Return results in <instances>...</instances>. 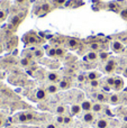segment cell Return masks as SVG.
I'll list each match as a JSON object with an SVG mask.
<instances>
[{
    "label": "cell",
    "mask_w": 127,
    "mask_h": 128,
    "mask_svg": "<svg viewBox=\"0 0 127 128\" xmlns=\"http://www.w3.org/2000/svg\"><path fill=\"white\" fill-rule=\"evenodd\" d=\"M83 120H84L86 122H88V124L92 122L94 120V114L90 112V111H87V112L83 115Z\"/></svg>",
    "instance_id": "2"
},
{
    "label": "cell",
    "mask_w": 127,
    "mask_h": 128,
    "mask_svg": "<svg viewBox=\"0 0 127 128\" xmlns=\"http://www.w3.org/2000/svg\"><path fill=\"white\" fill-rule=\"evenodd\" d=\"M1 51H2V46H1V44H0V53H1Z\"/></svg>",
    "instance_id": "42"
},
{
    "label": "cell",
    "mask_w": 127,
    "mask_h": 128,
    "mask_svg": "<svg viewBox=\"0 0 127 128\" xmlns=\"http://www.w3.org/2000/svg\"><path fill=\"white\" fill-rule=\"evenodd\" d=\"M6 18V12L4 10H0V20H4Z\"/></svg>",
    "instance_id": "29"
},
{
    "label": "cell",
    "mask_w": 127,
    "mask_h": 128,
    "mask_svg": "<svg viewBox=\"0 0 127 128\" xmlns=\"http://www.w3.org/2000/svg\"><path fill=\"white\" fill-rule=\"evenodd\" d=\"M123 74H124V76H126L127 78V68L124 70V72H123Z\"/></svg>",
    "instance_id": "41"
},
{
    "label": "cell",
    "mask_w": 127,
    "mask_h": 128,
    "mask_svg": "<svg viewBox=\"0 0 127 128\" xmlns=\"http://www.w3.org/2000/svg\"><path fill=\"white\" fill-rule=\"evenodd\" d=\"M105 71L107 73H112L115 71V62L114 61H109V62L107 63V65L105 66Z\"/></svg>",
    "instance_id": "8"
},
{
    "label": "cell",
    "mask_w": 127,
    "mask_h": 128,
    "mask_svg": "<svg viewBox=\"0 0 127 128\" xmlns=\"http://www.w3.org/2000/svg\"><path fill=\"white\" fill-rule=\"evenodd\" d=\"M97 99H98L99 102H105L106 100H107V98H106V96L104 94V93H98V94H97Z\"/></svg>",
    "instance_id": "19"
},
{
    "label": "cell",
    "mask_w": 127,
    "mask_h": 128,
    "mask_svg": "<svg viewBox=\"0 0 127 128\" xmlns=\"http://www.w3.org/2000/svg\"><path fill=\"white\" fill-rule=\"evenodd\" d=\"M65 111H66V108H65L64 106H58V108H56V114H58V116H63L65 114Z\"/></svg>",
    "instance_id": "16"
},
{
    "label": "cell",
    "mask_w": 127,
    "mask_h": 128,
    "mask_svg": "<svg viewBox=\"0 0 127 128\" xmlns=\"http://www.w3.org/2000/svg\"><path fill=\"white\" fill-rule=\"evenodd\" d=\"M46 98V91L43 90V89H40V90L36 91V99L37 100H44Z\"/></svg>",
    "instance_id": "6"
},
{
    "label": "cell",
    "mask_w": 127,
    "mask_h": 128,
    "mask_svg": "<svg viewBox=\"0 0 127 128\" xmlns=\"http://www.w3.org/2000/svg\"><path fill=\"white\" fill-rule=\"evenodd\" d=\"M25 1H26V0H16V2H17V4H22Z\"/></svg>",
    "instance_id": "37"
},
{
    "label": "cell",
    "mask_w": 127,
    "mask_h": 128,
    "mask_svg": "<svg viewBox=\"0 0 127 128\" xmlns=\"http://www.w3.org/2000/svg\"><path fill=\"white\" fill-rule=\"evenodd\" d=\"M42 55H43V52H42V51H40V50L35 52V56H37V58H40Z\"/></svg>",
    "instance_id": "34"
},
{
    "label": "cell",
    "mask_w": 127,
    "mask_h": 128,
    "mask_svg": "<svg viewBox=\"0 0 127 128\" xmlns=\"http://www.w3.org/2000/svg\"><path fill=\"white\" fill-rule=\"evenodd\" d=\"M104 90H105V91H110V86H104Z\"/></svg>",
    "instance_id": "39"
},
{
    "label": "cell",
    "mask_w": 127,
    "mask_h": 128,
    "mask_svg": "<svg viewBox=\"0 0 127 128\" xmlns=\"http://www.w3.org/2000/svg\"><path fill=\"white\" fill-rule=\"evenodd\" d=\"M115 80H116V79H114V78H108V79L106 80V83H107L108 86H114V84H115Z\"/></svg>",
    "instance_id": "20"
},
{
    "label": "cell",
    "mask_w": 127,
    "mask_h": 128,
    "mask_svg": "<svg viewBox=\"0 0 127 128\" xmlns=\"http://www.w3.org/2000/svg\"><path fill=\"white\" fill-rule=\"evenodd\" d=\"M84 79H86L84 75H79L78 76V81L79 82H84Z\"/></svg>",
    "instance_id": "35"
},
{
    "label": "cell",
    "mask_w": 127,
    "mask_h": 128,
    "mask_svg": "<svg viewBox=\"0 0 127 128\" xmlns=\"http://www.w3.org/2000/svg\"><path fill=\"white\" fill-rule=\"evenodd\" d=\"M102 110V104L99 102V104H94V106H92V111L94 112H100V111Z\"/></svg>",
    "instance_id": "15"
},
{
    "label": "cell",
    "mask_w": 127,
    "mask_h": 128,
    "mask_svg": "<svg viewBox=\"0 0 127 128\" xmlns=\"http://www.w3.org/2000/svg\"><path fill=\"white\" fill-rule=\"evenodd\" d=\"M88 60H90V61H94V60H97V58H98V55H97V53L94 51H91V52H89L88 53Z\"/></svg>",
    "instance_id": "17"
},
{
    "label": "cell",
    "mask_w": 127,
    "mask_h": 128,
    "mask_svg": "<svg viewBox=\"0 0 127 128\" xmlns=\"http://www.w3.org/2000/svg\"><path fill=\"white\" fill-rule=\"evenodd\" d=\"M71 122V118L70 117H66V116H64V124H70Z\"/></svg>",
    "instance_id": "33"
},
{
    "label": "cell",
    "mask_w": 127,
    "mask_h": 128,
    "mask_svg": "<svg viewBox=\"0 0 127 128\" xmlns=\"http://www.w3.org/2000/svg\"><path fill=\"white\" fill-rule=\"evenodd\" d=\"M58 89H60V88H58L56 84L53 83V84H50V86H47L46 91H47V92H50V93H56L58 91Z\"/></svg>",
    "instance_id": "12"
},
{
    "label": "cell",
    "mask_w": 127,
    "mask_h": 128,
    "mask_svg": "<svg viewBox=\"0 0 127 128\" xmlns=\"http://www.w3.org/2000/svg\"><path fill=\"white\" fill-rule=\"evenodd\" d=\"M90 84H91V86H94V88H97V86H99V81H98V80L90 81Z\"/></svg>",
    "instance_id": "24"
},
{
    "label": "cell",
    "mask_w": 127,
    "mask_h": 128,
    "mask_svg": "<svg viewBox=\"0 0 127 128\" xmlns=\"http://www.w3.org/2000/svg\"><path fill=\"white\" fill-rule=\"evenodd\" d=\"M80 106H81V109H82L83 111H86V112H87V111L92 110V106H94V104H92V102H90V101H88V100H86V101H83Z\"/></svg>",
    "instance_id": "1"
},
{
    "label": "cell",
    "mask_w": 127,
    "mask_h": 128,
    "mask_svg": "<svg viewBox=\"0 0 127 128\" xmlns=\"http://www.w3.org/2000/svg\"><path fill=\"white\" fill-rule=\"evenodd\" d=\"M109 102L112 104H117L120 102V98H119L118 94H112L109 98Z\"/></svg>",
    "instance_id": "10"
},
{
    "label": "cell",
    "mask_w": 127,
    "mask_h": 128,
    "mask_svg": "<svg viewBox=\"0 0 127 128\" xmlns=\"http://www.w3.org/2000/svg\"><path fill=\"white\" fill-rule=\"evenodd\" d=\"M69 86H70V82L68 81V80H61L60 83H58V88L63 89V90H65V89H69Z\"/></svg>",
    "instance_id": "13"
},
{
    "label": "cell",
    "mask_w": 127,
    "mask_h": 128,
    "mask_svg": "<svg viewBox=\"0 0 127 128\" xmlns=\"http://www.w3.org/2000/svg\"><path fill=\"white\" fill-rule=\"evenodd\" d=\"M42 9H43L44 11H48L50 9H51V6H50L48 4H44L42 6Z\"/></svg>",
    "instance_id": "25"
},
{
    "label": "cell",
    "mask_w": 127,
    "mask_h": 128,
    "mask_svg": "<svg viewBox=\"0 0 127 128\" xmlns=\"http://www.w3.org/2000/svg\"><path fill=\"white\" fill-rule=\"evenodd\" d=\"M123 48H124V46L120 42H114L112 43V50H114L115 52H120V51H123Z\"/></svg>",
    "instance_id": "9"
},
{
    "label": "cell",
    "mask_w": 127,
    "mask_h": 128,
    "mask_svg": "<svg viewBox=\"0 0 127 128\" xmlns=\"http://www.w3.org/2000/svg\"><path fill=\"white\" fill-rule=\"evenodd\" d=\"M48 55H50V56L56 55V50H50V51H48Z\"/></svg>",
    "instance_id": "30"
},
{
    "label": "cell",
    "mask_w": 127,
    "mask_h": 128,
    "mask_svg": "<svg viewBox=\"0 0 127 128\" xmlns=\"http://www.w3.org/2000/svg\"><path fill=\"white\" fill-rule=\"evenodd\" d=\"M17 119L20 122H28V112H22L17 115Z\"/></svg>",
    "instance_id": "7"
},
{
    "label": "cell",
    "mask_w": 127,
    "mask_h": 128,
    "mask_svg": "<svg viewBox=\"0 0 127 128\" xmlns=\"http://www.w3.org/2000/svg\"><path fill=\"white\" fill-rule=\"evenodd\" d=\"M123 86H124V82L123 80L120 79V78H116V80H115V84H114V88L115 90H122L123 89Z\"/></svg>",
    "instance_id": "5"
},
{
    "label": "cell",
    "mask_w": 127,
    "mask_h": 128,
    "mask_svg": "<svg viewBox=\"0 0 127 128\" xmlns=\"http://www.w3.org/2000/svg\"><path fill=\"white\" fill-rule=\"evenodd\" d=\"M81 110H82V109H81V106H80V104H72L71 108H70V111H71V115H72V116L79 115Z\"/></svg>",
    "instance_id": "3"
},
{
    "label": "cell",
    "mask_w": 127,
    "mask_h": 128,
    "mask_svg": "<svg viewBox=\"0 0 127 128\" xmlns=\"http://www.w3.org/2000/svg\"><path fill=\"white\" fill-rule=\"evenodd\" d=\"M125 128H127V125H126V127H125Z\"/></svg>",
    "instance_id": "43"
},
{
    "label": "cell",
    "mask_w": 127,
    "mask_h": 128,
    "mask_svg": "<svg viewBox=\"0 0 127 128\" xmlns=\"http://www.w3.org/2000/svg\"><path fill=\"white\" fill-rule=\"evenodd\" d=\"M78 45H79V43H78V40H69V46L71 47L72 50L76 48V47H78Z\"/></svg>",
    "instance_id": "18"
},
{
    "label": "cell",
    "mask_w": 127,
    "mask_h": 128,
    "mask_svg": "<svg viewBox=\"0 0 127 128\" xmlns=\"http://www.w3.org/2000/svg\"><path fill=\"white\" fill-rule=\"evenodd\" d=\"M117 4H115V2H110L109 4H108V8H110V9H115V8H117Z\"/></svg>",
    "instance_id": "28"
},
{
    "label": "cell",
    "mask_w": 127,
    "mask_h": 128,
    "mask_svg": "<svg viewBox=\"0 0 127 128\" xmlns=\"http://www.w3.org/2000/svg\"><path fill=\"white\" fill-rule=\"evenodd\" d=\"M35 42H36V38L35 37H32L30 40H28V43H35Z\"/></svg>",
    "instance_id": "36"
},
{
    "label": "cell",
    "mask_w": 127,
    "mask_h": 128,
    "mask_svg": "<svg viewBox=\"0 0 127 128\" xmlns=\"http://www.w3.org/2000/svg\"><path fill=\"white\" fill-rule=\"evenodd\" d=\"M4 119H2V118H1V117H0V127H2V126H4Z\"/></svg>",
    "instance_id": "40"
},
{
    "label": "cell",
    "mask_w": 127,
    "mask_h": 128,
    "mask_svg": "<svg viewBox=\"0 0 127 128\" xmlns=\"http://www.w3.org/2000/svg\"><path fill=\"white\" fill-rule=\"evenodd\" d=\"M100 76V74L97 72H90L89 74H88V79L90 80V81H94V80H98V78Z\"/></svg>",
    "instance_id": "14"
},
{
    "label": "cell",
    "mask_w": 127,
    "mask_h": 128,
    "mask_svg": "<svg viewBox=\"0 0 127 128\" xmlns=\"http://www.w3.org/2000/svg\"><path fill=\"white\" fill-rule=\"evenodd\" d=\"M64 54H65V51H64V50H61V48L56 50V55H58V56H63Z\"/></svg>",
    "instance_id": "23"
},
{
    "label": "cell",
    "mask_w": 127,
    "mask_h": 128,
    "mask_svg": "<svg viewBox=\"0 0 127 128\" xmlns=\"http://www.w3.org/2000/svg\"><path fill=\"white\" fill-rule=\"evenodd\" d=\"M47 80L51 82H53V83H55V82L58 81V75L56 74V73H48V75H47Z\"/></svg>",
    "instance_id": "11"
},
{
    "label": "cell",
    "mask_w": 127,
    "mask_h": 128,
    "mask_svg": "<svg viewBox=\"0 0 127 128\" xmlns=\"http://www.w3.org/2000/svg\"><path fill=\"white\" fill-rule=\"evenodd\" d=\"M108 120L107 119H104V118H101V119H99L98 122H97L96 124V127L97 128H107L108 127Z\"/></svg>",
    "instance_id": "4"
},
{
    "label": "cell",
    "mask_w": 127,
    "mask_h": 128,
    "mask_svg": "<svg viewBox=\"0 0 127 128\" xmlns=\"http://www.w3.org/2000/svg\"><path fill=\"white\" fill-rule=\"evenodd\" d=\"M120 16L124 19H127V8H125L123 11H120Z\"/></svg>",
    "instance_id": "26"
},
{
    "label": "cell",
    "mask_w": 127,
    "mask_h": 128,
    "mask_svg": "<svg viewBox=\"0 0 127 128\" xmlns=\"http://www.w3.org/2000/svg\"><path fill=\"white\" fill-rule=\"evenodd\" d=\"M46 128H56V126L54 124H50V125H47Z\"/></svg>",
    "instance_id": "38"
},
{
    "label": "cell",
    "mask_w": 127,
    "mask_h": 128,
    "mask_svg": "<svg viewBox=\"0 0 127 128\" xmlns=\"http://www.w3.org/2000/svg\"><path fill=\"white\" fill-rule=\"evenodd\" d=\"M20 62H22V65L26 66V65H28V64H29V60H28V58H22Z\"/></svg>",
    "instance_id": "27"
},
{
    "label": "cell",
    "mask_w": 127,
    "mask_h": 128,
    "mask_svg": "<svg viewBox=\"0 0 127 128\" xmlns=\"http://www.w3.org/2000/svg\"><path fill=\"white\" fill-rule=\"evenodd\" d=\"M53 2L56 4H63L65 2V0H53Z\"/></svg>",
    "instance_id": "32"
},
{
    "label": "cell",
    "mask_w": 127,
    "mask_h": 128,
    "mask_svg": "<svg viewBox=\"0 0 127 128\" xmlns=\"http://www.w3.org/2000/svg\"><path fill=\"white\" fill-rule=\"evenodd\" d=\"M107 58H108V54L107 53H105V52L100 53V58H102V60H106Z\"/></svg>",
    "instance_id": "31"
},
{
    "label": "cell",
    "mask_w": 127,
    "mask_h": 128,
    "mask_svg": "<svg viewBox=\"0 0 127 128\" xmlns=\"http://www.w3.org/2000/svg\"><path fill=\"white\" fill-rule=\"evenodd\" d=\"M90 48L96 52L97 50H99V44L98 43H91V44H90Z\"/></svg>",
    "instance_id": "21"
},
{
    "label": "cell",
    "mask_w": 127,
    "mask_h": 128,
    "mask_svg": "<svg viewBox=\"0 0 127 128\" xmlns=\"http://www.w3.org/2000/svg\"><path fill=\"white\" fill-rule=\"evenodd\" d=\"M56 122H58V124H64V116H58Z\"/></svg>",
    "instance_id": "22"
}]
</instances>
